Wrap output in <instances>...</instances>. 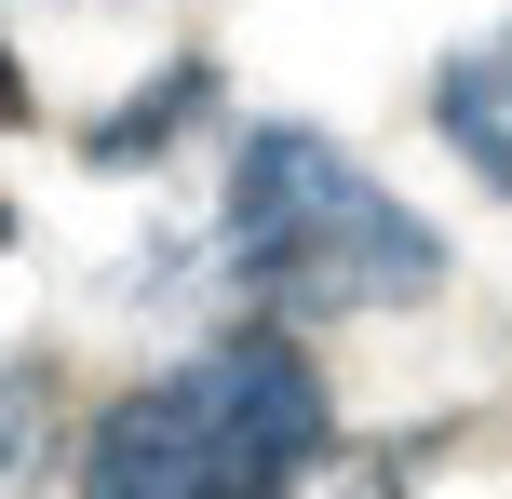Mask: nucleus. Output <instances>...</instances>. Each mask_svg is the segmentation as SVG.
Wrapping results in <instances>:
<instances>
[{
    "mask_svg": "<svg viewBox=\"0 0 512 499\" xmlns=\"http://www.w3.org/2000/svg\"><path fill=\"white\" fill-rule=\"evenodd\" d=\"M216 297H243L256 324H351V311H418L445 297V230L391 176H364V149H337L324 122H243L216 162Z\"/></svg>",
    "mask_w": 512,
    "mask_h": 499,
    "instance_id": "nucleus-1",
    "label": "nucleus"
},
{
    "mask_svg": "<svg viewBox=\"0 0 512 499\" xmlns=\"http://www.w3.org/2000/svg\"><path fill=\"white\" fill-rule=\"evenodd\" d=\"M189 122H216V54H176L149 95H122L108 122H81V162H95V176H149Z\"/></svg>",
    "mask_w": 512,
    "mask_h": 499,
    "instance_id": "nucleus-4",
    "label": "nucleus"
},
{
    "mask_svg": "<svg viewBox=\"0 0 512 499\" xmlns=\"http://www.w3.org/2000/svg\"><path fill=\"white\" fill-rule=\"evenodd\" d=\"M27 122V68H14V41H0V135Z\"/></svg>",
    "mask_w": 512,
    "mask_h": 499,
    "instance_id": "nucleus-6",
    "label": "nucleus"
},
{
    "mask_svg": "<svg viewBox=\"0 0 512 499\" xmlns=\"http://www.w3.org/2000/svg\"><path fill=\"white\" fill-rule=\"evenodd\" d=\"M432 135L512 203V27H486V41H459L432 68Z\"/></svg>",
    "mask_w": 512,
    "mask_h": 499,
    "instance_id": "nucleus-3",
    "label": "nucleus"
},
{
    "mask_svg": "<svg viewBox=\"0 0 512 499\" xmlns=\"http://www.w3.org/2000/svg\"><path fill=\"white\" fill-rule=\"evenodd\" d=\"M0 257H14V203H0Z\"/></svg>",
    "mask_w": 512,
    "mask_h": 499,
    "instance_id": "nucleus-8",
    "label": "nucleus"
},
{
    "mask_svg": "<svg viewBox=\"0 0 512 499\" xmlns=\"http://www.w3.org/2000/svg\"><path fill=\"white\" fill-rule=\"evenodd\" d=\"M337 446L324 365L297 324H230V338L149 365L135 392H108L68 446L81 499H297Z\"/></svg>",
    "mask_w": 512,
    "mask_h": 499,
    "instance_id": "nucleus-2",
    "label": "nucleus"
},
{
    "mask_svg": "<svg viewBox=\"0 0 512 499\" xmlns=\"http://www.w3.org/2000/svg\"><path fill=\"white\" fill-rule=\"evenodd\" d=\"M54 14H122V0H54Z\"/></svg>",
    "mask_w": 512,
    "mask_h": 499,
    "instance_id": "nucleus-7",
    "label": "nucleus"
},
{
    "mask_svg": "<svg viewBox=\"0 0 512 499\" xmlns=\"http://www.w3.org/2000/svg\"><path fill=\"white\" fill-rule=\"evenodd\" d=\"M54 459V365L0 351V499H27V473Z\"/></svg>",
    "mask_w": 512,
    "mask_h": 499,
    "instance_id": "nucleus-5",
    "label": "nucleus"
}]
</instances>
